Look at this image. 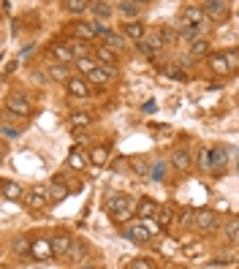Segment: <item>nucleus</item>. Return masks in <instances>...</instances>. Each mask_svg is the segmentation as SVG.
Returning a JSON list of instances; mask_svg holds the SVG:
<instances>
[{
  "mask_svg": "<svg viewBox=\"0 0 239 269\" xmlns=\"http://www.w3.org/2000/svg\"><path fill=\"white\" fill-rule=\"evenodd\" d=\"M82 269H95V266H82Z\"/></svg>",
  "mask_w": 239,
  "mask_h": 269,
  "instance_id": "nucleus-45",
  "label": "nucleus"
},
{
  "mask_svg": "<svg viewBox=\"0 0 239 269\" xmlns=\"http://www.w3.org/2000/svg\"><path fill=\"white\" fill-rule=\"evenodd\" d=\"M90 122H93V117H90L87 112H73V114H71V128H73V131H79V128H87Z\"/></svg>",
  "mask_w": 239,
  "mask_h": 269,
  "instance_id": "nucleus-19",
  "label": "nucleus"
},
{
  "mask_svg": "<svg viewBox=\"0 0 239 269\" xmlns=\"http://www.w3.org/2000/svg\"><path fill=\"white\" fill-rule=\"evenodd\" d=\"M209 68H212L217 76H226V74H231V68H228V60H226V52L209 55Z\"/></svg>",
  "mask_w": 239,
  "mask_h": 269,
  "instance_id": "nucleus-14",
  "label": "nucleus"
},
{
  "mask_svg": "<svg viewBox=\"0 0 239 269\" xmlns=\"http://www.w3.org/2000/svg\"><path fill=\"white\" fill-rule=\"evenodd\" d=\"M160 234V226L155 220H139V223H128L122 228V237L133 239V242H150L152 237Z\"/></svg>",
  "mask_w": 239,
  "mask_h": 269,
  "instance_id": "nucleus-2",
  "label": "nucleus"
},
{
  "mask_svg": "<svg viewBox=\"0 0 239 269\" xmlns=\"http://www.w3.org/2000/svg\"><path fill=\"white\" fill-rule=\"evenodd\" d=\"M198 166H201V169H212V152H209V150H201V152H198Z\"/></svg>",
  "mask_w": 239,
  "mask_h": 269,
  "instance_id": "nucleus-34",
  "label": "nucleus"
},
{
  "mask_svg": "<svg viewBox=\"0 0 239 269\" xmlns=\"http://www.w3.org/2000/svg\"><path fill=\"white\" fill-rule=\"evenodd\" d=\"M117 8L125 14V19H133L141 14V3H117Z\"/></svg>",
  "mask_w": 239,
  "mask_h": 269,
  "instance_id": "nucleus-26",
  "label": "nucleus"
},
{
  "mask_svg": "<svg viewBox=\"0 0 239 269\" xmlns=\"http://www.w3.org/2000/svg\"><path fill=\"white\" fill-rule=\"evenodd\" d=\"M128 269H152V264L147 261V258H133Z\"/></svg>",
  "mask_w": 239,
  "mask_h": 269,
  "instance_id": "nucleus-41",
  "label": "nucleus"
},
{
  "mask_svg": "<svg viewBox=\"0 0 239 269\" xmlns=\"http://www.w3.org/2000/svg\"><path fill=\"white\" fill-rule=\"evenodd\" d=\"M3 136H6V139H16V136H19V131H14V128L3 125Z\"/></svg>",
  "mask_w": 239,
  "mask_h": 269,
  "instance_id": "nucleus-43",
  "label": "nucleus"
},
{
  "mask_svg": "<svg viewBox=\"0 0 239 269\" xmlns=\"http://www.w3.org/2000/svg\"><path fill=\"white\" fill-rule=\"evenodd\" d=\"M198 33H201V30H198L196 25H190V22H185L182 27H179V38H185V41H190V44L198 41Z\"/></svg>",
  "mask_w": 239,
  "mask_h": 269,
  "instance_id": "nucleus-21",
  "label": "nucleus"
},
{
  "mask_svg": "<svg viewBox=\"0 0 239 269\" xmlns=\"http://www.w3.org/2000/svg\"><path fill=\"white\" fill-rule=\"evenodd\" d=\"M158 201H152V199H141L139 204H136V215H139V220H152L158 215Z\"/></svg>",
  "mask_w": 239,
  "mask_h": 269,
  "instance_id": "nucleus-13",
  "label": "nucleus"
},
{
  "mask_svg": "<svg viewBox=\"0 0 239 269\" xmlns=\"http://www.w3.org/2000/svg\"><path fill=\"white\" fill-rule=\"evenodd\" d=\"M0 193H3V199H8V201H19V199H25V196H27V190L19 185V182L6 180L3 185H0Z\"/></svg>",
  "mask_w": 239,
  "mask_h": 269,
  "instance_id": "nucleus-10",
  "label": "nucleus"
},
{
  "mask_svg": "<svg viewBox=\"0 0 239 269\" xmlns=\"http://www.w3.org/2000/svg\"><path fill=\"white\" fill-rule=\"evenodd\" d=\"M112 76H117V68H114V65H98V68H95L90 76H84V79L90 84H95V87H103Z\"/></svg>",
  "mask_w": 239,
  "mask_h": 269,
  "instance_id": "nucleus-6",
  "label": "nucleus"
},
{
  "mask_svg": "<svg viewBox=\"0 0 239 269\" xmlns=\"http://www.w3.org/2000/svg\"><path fill=\"white\" fill-rule=\"evenodd\" d=\"M49 196H52L54 201H60V199H65V196H68V190H65V188H60V185H49Z\"/></svg>",
  "mask_w": 239,
  "mask_h": 269,
  "instance_id": "nucleus-39",
  "label": "nucleus"
},
{
  "mask_svg": "<svg viewBox=\"0 0 239 269\" xmlns=\"http://www.w3.org/2000/svg\"><path fill=\"white\" fill-rule=\"evenodd\" d=\"M71 30H73V35L84 38V41H90L93 35H98V33H95V27L87 25V22H76V25H71Z\"/></svg>",
  "mask_w": 239,
  "mask_h": 269,
  "instance_id": "nucleus-18",
  "label": "nucleus"
},
{
  "mask_svg": "<svg viewBox=\"0 0 239 269\" xmlns=\"http://www.w3.org/2000/svg\"><path fill=\"white\" fill-rule=\"evenodd\" d=\"M133 169H136L139 174H144V177L152 174V166H150V163H144V160H133Z\"/></svg>",
  "mask_w": 239,
  "mask_h": 269,
  "instance_id": "nucleus-40",
  "label": "nucleus"
},
{
  "mask_svg": "<svg viewBox=\"0 0 239 269\" xmlns=\"http://www.w3.org/2000/svg\"><path fill=\"white\" fill-rule=\"evenodd\" d=\"M49 55L54 57V60H60L63 65H68V63H76V55L71 52V46H68V44H60V41L49 46Z\"/></svg>",
  "mask_w": 239,
  "mask_h": 269,
  "instance_id": "nucleus-11",
  "label": "nucleus"
},
{
  "mask_svg": "<svg viewBox=\"0 0 239 269\" xmlns=\"http://www.w3.org/2000/svg\"><path fill=\"white\" fill-rule=\"evenodd\" d=\"M217 226V215L212 209H198L196 212V228H201V231H212Z\"/></svg>",
  "mask_w": 239,
  "mask_h": 269,
  "instance_id": "nucleus-12",
  "label": "nucleus"
},
{
  "mask_svg": "<svg viewBox=\"0 0 239 269\" xmlns=\"http://www.w3.org/2000/svg\"><path fill=\"white\" fill-rule=\"evenodd\" d=\"M6 109L8 114H16V117H30L33 114V103L25 98V95H8L6 98Z\"/></svg>",
  "mask_w": 239,
  "mask_h": 269,
  "instance_id": "nucleus-3",
  "label": "nucleus"
},
{
  "mask_svg": "<svg viewBox=\"0 0 239 269\" xmlns=\"http://www.w3.org/2000/svg\"><path fill=\"white\" fill-rule=\"evenodd\" d=\"M68 46H71V52L76 55V60H79V57H90V55H87V44H79V41H71Z\"/></svg>",
  "mask_w": 239,
  "mask_h": 269,
  "instance_id": "nucleus-36",
  "label": "nucleus"
},
{
  "mask_svg": "<svg viewBox=\"0 0 239 269\" xmlns=\"http://www.w3.org/2000/svg\"><path fill=\"white\" fill-rule=\"evenodd\" d=\"M226 237H228V239H236V237H239V220H236V218L226 223Z\"/></svg>",
  "mask_w": 239,
  "mask_h": 269,
  "instance_id": "nucleus-37",
  "label": "nucleus"
},
{
  "mask_svg": "<svg viewBox=\"0 0 239 269\" xmlns=\"http://www.w3.org/2000/svg\"><path fill=\"white\" fill-rule=\"evenodd\" d=\"M236 174H239V160H236Z\"/></svg>",
  "mask_w": 239,
  "mask_h": 269,
  "instance_id": "nucleus-44",
  "label": "nucleus"
},
{
  "mask_svg": "<svg viewBox=\"0 0 239 269\" xmlns=\"http://www.w3.org/2000/svg\"><path fill=\"white\" fill-rule=\"evenodd\" d=\"M125 33H128V38H133V41H139V44L147 38V35H144V33H147L144 25H139V22H125Z\"/></svg>",
  "mask_w": 239,
  "mask_h": 269,
  "instance_id": "nucleus-17",
  "label": "nucleus"
},
{
  "mask_svg": "<svg viewBox=\"0 0 239 269\" xmlns=\"http://www.w3.org/2000/svg\"><path fill=\"white\" fill-rule=\"evenodd\" d=\"M106 209H109V215H112L114 223H125V226L131 223V218L136 215V204H133V199L131 196H122V193L112 196L106 201Z\"/></svg>",
  "mask_w": 239,
  "mask_h": 269,
  "instance_id": "nucleus-1",
  "label": "nucleus"
},
{
  "mask_svg": "<svg viewBox=\"0 0 239 269\" xmlns=\"http://www.w3.org/2000/svg\"><path fill=\"white\" fill-rule=\"evenodd\" d=\"M204 16H207L204 8H198V6H188V8H185V19H188L190 25H196V27H198V22H201Z\"/></svg>",
  "mask_w": 239,
  "mask_h": 269,
  "instance_id": "nucleus-20",
  "label": "nucleus"
},
{
  "mask_svg": "<svg viewBox=\"0 0 239 269\" xmlns=\"http://www.w3.org/2000/svg\"><path fill=\"white\" fill-rule=\"evenodd\" d=\"M52 247H54V256H65V258H68L71 247H73V237L65 234V231H57L52 237Z\"/></svg>",
  "mask_w": 239,
  "mask_h": 269,
  "instance_id": "nucleus-8",
  "label": "nucleus"
},
{
  "mask_svg": "<svg viewBox=\"0 0 239 269\" xmlns=\"http://www.w3.org/2000/svg\"><path fill=\"white\" fill-rule=\"evenodd\" d=\"M14 247H16V253L19 256H25V253H30V247H33V242H27L25 237H19L16 242H14Z\"/></svg>",
  "mask_w": 239,
  "mask_h": 269,
  "instance_id": "nucleus-38",
  "label": "nucleus"
},
{
  "mask_svg": "<svg viewBox=\"0 0 239 269\" xmlns=\"http://www.w3.org/2000/svg\"><path fill=\"white\" fill-rule=\"evenodd\" d=\"M204 14L212 19V22H226L228 19V3H223V0H209V3H204Z\"/></svg>",
  "mask_w": 239,
  "mask_h": 269,
  "instance_id": "nucleus-5",
  "label": "nucleus"
},
{
  "mask_svg": "<svg viewBox=\"0 0 239 269\" xmlns=\"http://www.w3.org/2000/svg\"><path fill=\"white\" fill-rule=\"evenodd\" d=\"M190 163H193V158H190L188 150H174L171 152V166H174L177 171H188Z\"/></svg>",
  "mask_w": 239,
  "mask_h": 269,
  "instance_id": "nucleus-15",
  "label": "nucleus"
},
{
  "mask_svg": "<svg viewBox=\"0 0 239 269\" xmlns=\"http://www.w3.org/2000/svg\"><path fill=\"white\" fill-rule=\"evenodd\" d=\"M30 256L38 258V261H49V258L54 256V247H52V239H35L33 247H30Z\"/></svg>",
  "mask_w": 239,
  "mask_h": 269,
  "instance_id": "nucleus-7",
  "label": "nucleus"
},
{
  "mask_svg": "<svg viewBox=\"0 0 239 269\" xmlns=\"http://www.w3.org/2000/svg\"><path fill=\"white\" fill-rule=\"evenodd\" d=\"M188 55L190 57H204V55H209V41H204V38L193 41V44H190V52Z\"/></svg>",
  "mask_w": 239,
  "mask_h": 269,
  "instance_id": "nucleus-23",
  "label": "nucleus"
},
{
  "mask_svg": "<svg viewBox=\"0 0 239 269\" xmlns=\"http://www.w3.org/2000/svg\"><path fill=\"white\" fill-rule=\"evenodd\" d=\"M65 87H68V93L73 98H87L90 95V82L84 79V76H71V79L65 82Z\"/></svg>",
  "mask_w": 239,
  "mask_h": 269,
  "instance_id": "nucleus-9",
  "label": "nucleus"
},
{
  "mask_svg": "<svg viewBox=\"0 0 239 269\" xmlns=\"http://www.w3.org/2000/svg\"><path fill=\"white\" fill-rule=\"evenodd\" d=\"M90 158L87 155H82L79 147H73L71 150V155H68V163H71V169H84V163H87Z\"/></svg>",
  "mask_w": 239,
  "mask_h": 269,
  "instance_id": "nucleus-25",
  "label": "nucleus"
},
{
  "mask_svg": "<svg viewBox=\"0 0 239 269\" xmlns=\"http://www.w3.org/2000/svg\"><path fill=\"white\" fill-rule=\"evenodd\" d=\"M209 152H212V169L220 171V169L226 166V150H223V147H212Z\"/></svg>",
  "mask_w": 239,
  "mask_h": 269,
  "instance_id": "nucleus-28",
  "label": "nucleus"
},
{
  "mask_svg": "<svg viewBox=\"0 0 239 269\" xmlns=\"http://www.w3.org/2000/svg\"><path fill=\"white\" fill-rule=\"evenodd\" d=\"M76 68H79L84 76H90L95 68H98V65H95V60H93V57H79V60H76Z\"/></svg>",
  "mask_w": 239,
  "mask_h": 269,
  "instance_id": "nucleus-29",
  "label": "nucleus"
},
{
  "mask_svg": "<svg viewBox=\"0 0 239 269\" xmlns=\"http://www.w3.org/2000/svg\"><path fill=\"white\" fill-rule=\"evenodd\" d=\"M171 220H174V209H171V207H160L158 215H155V223H158L160 228H166Z\"/></svg>",
  "mask_w": 239,
  "mask_h": 269,
  "instance_id": "nucleus-22",
  "label": "nucleus"
},
{
  "mask_svg": "<svg viewBox=\"0 0 239 269\" xmlns=\"http://www.w3.org/2000/svg\"><path fill=\"white\" fill-rule=\"evenodd\" d=\"M226 60H228V68H231V71H239V49H228Z\"/></svg>",
  "mask_w": 239,
  "mask_h": 269,
  "instance_id": "nucleus-35",
  "label": "nucleus"
},
{
  "mask_svg": "<svg viewBox=\"0 0 239 269\" xmlns=\"http://www.w3.org/2000/svg\"><path fill=\"white\" fill-rule=\"evenodd\" d=\"M49 185H33L30 190H27V196H25V201H27V207H33V209H41V207H46L49 204Z\"/></svg>",
  "mask_w": 239,
  "mask_h": 269,
  "instance_id": "nucleus-4",
  "label": "nucleus"
},
{
  "mask_svg": "<svg viewBox=\"0 0 239 269\" xmlns=\"http://www.w3.org/2000/svg\"><path fill=\"white\" fill-rule=\"evenodd\" d=\"M106 155H109L106 147H95L90 152V163H95V166H103V163H106Z\"/></svg>",
  "mask_w": 239,
  "mask_h": 269,
  "instance_id": "nucleus-31",
  "label": "nucleus"
},
{
  "mask_svg": "<svg viewBox=\"0 0 239 269\" xmlns=\"http://www.w3.org/2000/svg\"><path fill=\"white\" fill-rule=\"evenodd\" d=\"M98 60L103 63V65H114V60H117V55H114V49H109V46H98Z\"/></svg>",
  "mask_w": 239,
  "mask_h": 269,
  "instance_id": "nucleus-27",
  "label": "nucleus"
},
{
  "mask_svg": "<svg viewBox=\"0 0 239 269\" xmlns=\"http://www.w3.org/2000/svg\"><path fill=\"white\" fill-rule=\"evenodd\" d=\"M84 253H87V245H84V242H73V247H71L68 258H71V261H79V258H82Z\"/></svg>",
  "mask_w": 239,
  "mask_h": 269,
  "instance_id": "nucleus-33",
  "label": "nucleus"
},
{
  "mask_svg": "<svg viewBox=\"0 0 239 269\" xmlns=\"http://www.w3.org/2000/svg\"><path fill=\"white\" fill-rule=\"evenodd\" d=\"M90 8H93V3H87V0H65L63 3V11H68V14H84Z\"/></svg>",
  "mask_w": 239,
  "mask_h": 269,
  "instance_id": "nucleus-16",
  "label": "nucleus"
},
{
  "mask_svg": "<svg viewBox=\"0 0 239 269\" xmlns=\"http://www.w3.org/2000/svg\"><path fill=\"white\" fill-rule=\"evenodd\" d=\"M90 11H93L95 16H106V19H109V16L114 14V6H112V3H93Z\"/></svg>",
  "mask_w": 239,
  "mask_h": 269,
  "instance_id": "nucleus-30",
  "label": "nucleus"
},
{
  "mask_svg": "<svg viewBox=\"0 0 239 269\" xmlns=\"http://www.w3.org/2000/svg\"><path fill=\"white\" fill-rule=\"evenodd\" d=\"M49 74L54 76L57 82H63V79L68 82V79H71V76H68V65H52V68H49Z\"/></svg>",
  "mask_w": 239,
  "mask_h": 269,
  "instance_id": "nucleus-32",
  "label": "nucleus"
},
{
  "mask_svg": "<svg viewBox=\"0 0 239 269\" xmlns=\"http://www.w3.org/2000/svg\"><path fill=\"white\" fill-rule=\"evenodd\" d=\"M144 44H147V49H150V55H152V49H163L166 38H163V35H158V33H147Z\"/></svg>",
  "mask_w": 239,
  "mask_h": 269,
  "instance_id": "nucleus-24",
  "label": "nucleus"
},
{
  "mask_svg": "<svg viewBox=\"0 0 239 269\" xmlns=\"http://www.w3.org/2000/svg\"><path fill=\"white\" fill-rule=\"evenodd\" d=\"M152 180H160L163 177V163H155V166H152V174H150Z\"/></svg>",
  "mask_w": 239,
  "mask_h": 269,
  "instance_id": "nucleus-42",
  "label": "nucleus"
}]
</instances>
